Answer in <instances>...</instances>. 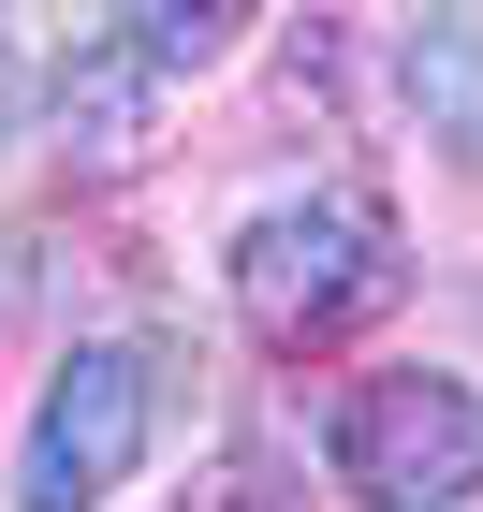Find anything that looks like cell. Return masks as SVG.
Returning a JSON list of instances; mask_svg holds the SVG:
<instances>
[{
	"mask_svg": "<svg viewBox=\"0 0 483 512\" xmlns=\"http://www.w3.org/2000/svg\"><path fill=\"white\" fill-rule=\"evenodd\" d=\"M147 439H161V366L132 352V337L59 352L30 439H15V512H103L132 469H147Z\"/></svg>",
	"mask_w": 483,
	"mask_h": 512,
	"instance_id": "7a4b0ae2",
	"label": "cell"
},
{
	"mask_svg": "<svg viewBox=\"0 0 483 512\" xmlns=\"http://www.w3.org/2000/svg\"><path fill=\"white\" fill-rule=\"evenodd\" d=\"M176 512H293V483L264 469V454H220V469H191V498Z\"/></svg>",
	"mask_w": 483,
	"mask_h": 512,
	"instance_id": "8992f818",
	"label": "cell"
},
{
	"mask_svg": "<svg viewBox=\"0 0 483 512\" xmlns=\"http://www.w3.org/2000/svg\"><path fill=\"white\" fill-rule=\"evenodd\" d=\"M249 15H264V0H118V44L147 59V74H205Z\"/></svg>",
	"mask_w": 483,
	"mask_h": 512,
	"instance_id": "5b68a950",
	"label": "cell"
},
{
	"mask_svg": "<svg viewBox=\"0 0 483 512\" xmlns=\"http://www.w3.org/2000/svg\"><path fill=\"white\" fill-rule=\"evenodd\" d=\"M396 293H410V235H396V205H366V191L264 205L235 235V322L264 352H337V337H366Z\"/></svg>",
	"mask_w": 483,
	"mask_h": 512,
	"instance_id": "6da1fadb",
	"label": "cell"
},
{
	"mask_svg": "<svg viewBox=\"0 0 483 512\" xmlns=\"http://www.w3.org/2000/svg\"><path fill=\"white\" fill-rule=\"evenodd\" d=\"M410 103H425V118L454 132V161H483V15L469 0H425V15H410Z\"/></svg>",
	"mask_w": 483,
	"mask_h": 512,
	"instance_id": "277c9868",
	"label": "cell"
},
{
	"mask_svg": "<svg viewBox=\"0 0 483 512\" xmlns=\"http://www.w3.org/2000/svg\"><path fill=\"white\" fill-rule=\"evenodd\" d=\"M337 469L381 512H469L483 498V395L454 366H381L337 395Z\"/></svg>",
	"mask_w": 483,
	"mask_h": 512,
	"instance_id": "3957f363",
	"label": "cell"
}]
</instances>
